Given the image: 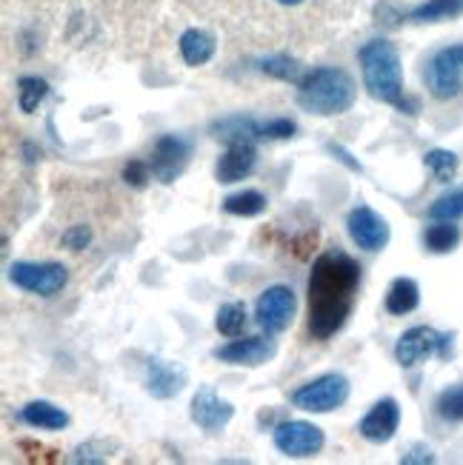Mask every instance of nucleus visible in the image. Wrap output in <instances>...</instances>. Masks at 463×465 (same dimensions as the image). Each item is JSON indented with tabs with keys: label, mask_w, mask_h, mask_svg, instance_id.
Wrapping results in <instances>:
<instances>
[{
	"label": "nucleus",
	"mask_w": 463,
	"mask_h": 465,
	"mask_svg": "<svg viewBox=\"0 0 463 465\" xmlns=\"http://www.w3.org/2000/svg\"><path fill=\"white\" fill-rule=\"evenodd\" d=\"M458 242H460V229L455 226V220H435L424 232V246L432 254H449L458 249Z\"/></svg>",
	"instance_id": "nucleus-21"
},
{
	"label": "nucleus",
	"mask_w": 463,
	"mask_h": 465,
	"mask_svg": "<svg viewBox=\"0 0 463 465\" xmlns=\"http://www.w3.org/2000/svg\"><path fill=\"white\" fill-rule=\"evenodd\" d=\"M212 134L217 140H224L226 146L232 143H244V140H264L260 137V120L249 117V114H229L224 120H215L212 124Z\"/></svg>",
	"instance_id": "nucleus-17"
},
{
	"label": "nucleus",
	"mask_w": 463,
	"mask_h": 465,
	"mask_svg": "<svg viewBox=\"0 0 463 465\" xmlns=\"http://www.w3.org/2000/svg\"><path fill=\"white\" fill-rule=\"evenodd\" d=\"M192 157V143L177 134H160L155 140V149H152V157H149V166H152V177L157 183H175L180 177V172L186 169Z\"/></svg>",
	"instance_id": "nucleus-10"
},
{
	"label": "nucleus",
	"mask_w": 463,
	"mask_h": 465,
	"mask_svg": "<svg viewBox=\"0 0 463 465\" xmlns=\"http://www.w3.org/2000/svg\"><path fill=\"white\" fill-rule=\"evenodd\" d=\"M463 15V0H427L415 9H409L407 20L412 24H438V20H449Z\"/></svg>",
	"instance_id": "nucleus-22"
},
{
	"label": "nucleus",
	"mask_w": 463,
	"mask_h": 465,
	"mask_svg": "<svg viewBox=\"0 0 463 465\" xmlns=\"http://www.w3.org/2000/svg\"><path fill=\"white\" fill-rule=\"evenodd\" d=\"M257 166V149L252 140H244V143H232L224 154H220L217 166H215V180L217 183H237L255 172Z\"/></svg>",
	"instance_id": "nucleus-16"
},
{
	"label": "nucleus",
	"mask_w": 463,
	"mask_h": 465,
	"mask_svg": "<svg viewBox=\"0 0 463 465\" xmlns=\"http://www.w3.org/2000/svg\"><path fill=\"white\" fill-rule=\"evenodd\" d=\"M329 152L332 154H337V160H340V163H344V166H349L352 172H364V166H360L357 163V160H352V154L344 149V146H337V143H329Z\"/></svg>",
	"instance_id": "nucleus-34"
},
{
	"label": "nucleus",
	"mask_w": 463,
	"mask_h": 465,
	"mask_svg": "<svg viewBox=\"0 0 463 465\" xmlns=\"http://www.w3.org/2000/svg\"><path fill=\"white\" fill-rule=\"evenodd\" d=\"M452 334H438L429 326H412L409 331L400 334L398 346H395V360L400 362L404 369L418 366L420 360H427L432 354L438 357H452Z\"/></svg>",
	"instance_id": "nucleus-7"
},
{
	"label": "nucleus",
	"mask_w": 463,
	"mask_h": 465,
	"mask_svg": "<svg viewBox=\"0 0 463 465\" xmlns=\"http://www.w3.org/2000/svg\"><path fill=\"white\" fill-rule=\"evenodd\" d=\"M297 300L289 286H269L255 302V320L267 334H280L292 326Z\"/></svg>",
	"instance_id": "nucleus-9"
},
{
	"label": "nucleus",
	"mask_w": 463,
	"mask_h": 465,
	"mask_svg": "<svg viewBox=\"0 0 463 465\" xmlns=\"http://www.w3.org/2000/svg\"><path fill=\"white\" fill-rule=\"evenodd\" d=\"M186 386V369L180 362L149 357L146 360V391L155 400H172Z\"/></svg>",
	"instance_id": "nucleus-15"
},
{
	"label": "nucleus",
	"mask_w": 463,
	"mask_h": 465,
	"mask_svg": "<svg viewBox=\"0 0 463 465\" xmlns=\"http://www.w3.org/2000/svg\"><path fill=\"white\" fill-rule=\"evenodd\" d=\"M277 4H284V6H297V4H304V0H277Z\"/></svg>",
	"instance_id": "nucleus-36"
},
{
	"label": "nucleus",
	"mask_w": 463,
	"mask_h": 465,
	"mask_svg": "<svg viewBox=\"0 0 463 465\" xmlns=\"http://www.w3.org/2000/svg\"><path fill=\"white\" fill-rule=\"evenodd\" d=\"M215 37L206 29H186L180 35V57L186 66H204L215 57Z\"/></svg>",
	"instance_id": "nucleus-19"
},
{
	"label": "nucleus",
	"mask_w": 463,
	"mask_h": 465,
	"mask_svg": "<svg viewBox=\"0 0 463 465\" xmlns=\"http://www.w3.org/2000/svg\"><path fill=\"white\" fill-rule=\"evenodd\" d=\"M424 84L435 100H455L463 92V44L444 46L429 57Z\"/></svg>",
	"instance_id": "nucleus-5"
},
{
	"label": "nucleus",
	"mask_w": 463,
	"mask_h": 465,
	"mask_svg": "<svg viewBox=\"0 0 463 465\" xmlns=\"http://www.w3.org/2000/svg\"><path fill=\"white\" fill-rule=\"evenodd\" d=\"M424 166L432 172V177L438 180V183H452L458 169H460V160L449 149H429L424 154Z\"/></svg>",
	"instance_id": "nucleus-26"
},
{
	"label": "nucleus",
	"mask_w": 463,
	"mask_h": 465,
	"mask_svg": "<svg viewBox=\"0 0 463 465\" xmlns=\"http://www.w3.org/2000/svg\"><path fill=\"white\" fill-rule=\"evenodd\" d=\"M297 124L289 117H272V120H260V137L264 140H289L295 137Z\"/></svg>",
	"instance_id": "nucleus-30"
},
{
	"label": "nucleus",
	"mask_w": 463,
	"mask_h": 465,
	"mask_svg": "<svg viewBox=\"0 0 463 465\" xmlns=\"http://www.w3.org/2000/svg\"><path fill=\"white\" fill-rule=\"evenodd\" d=\"M9 280L20 292L37 294V297H55L66 289L69 272L64 262H29L17 260L9 266Z\"/></svg>",
	"instance_id": "nucleus-6"
},
{
	"label": "nucleus",
	"mask_w": 463,
	"mask_h": 465,
	"mask_svg": "<svg viewBox=\"0 0 463 465\" xmlns=\"http://www.w3.org/2000/svg\"><path fill=\"white\" fill-rule=\"evenodd\" d=\"M20 420L32 429H44V431H60L69 426V414L64 409H57L49 400H32L20 409Z\"/></svg>",
	"instance_id": "nucleus-18"
},
{
	"label": "nucleus",
	"mask_w": 463,
	"mask_h": 465,
	"mask_svg": "<svg viewBox=\"0 0 463 465\" xmlns=\"http://www.w3.org/2000/svg\"><path fill=\"white\" fill-rule=\"evenodd\" d=\"M92 229L89 226H69L64 232V237H60V246L69 249V252H84L92 246Z\"/></svg>",
	"instance_id": "nucleus-31"
},
{
	"label": "nucleus",
	"mask_w": 463,
	"mask_h": 465,
	"mask_svg": "<svg viewBox=\"0 0 463 465\" xmlns=\"http://www.w3.org/2000/svg\"><path fill=\"white\" fill-rule=\"evenodd\" d=\"M357 86L355 80L337 66H320L300 77L297 104L317 117H335L355 106Z\"/></svg>",
	"instance_id": "nucleus-3"
},
{
	"label": "nucleus",
	"mask_w": 463,
	"mask_h": 465,
	"mask_svg": "<svg viewBox=\"0 0 463 465\" xmlns=\"http://www.w3.org/2000/svg\"><path fill=\"white\" fill-rule=\"evenodd\" d=\"M400 426V406L395 397H384L377 400L375 406L367 411V417L357 422V434L375 442V446H384V442H389L395 437Z\"/></svg>",
	"instance_id": "nucleus-14"
},
{
	"label": "nucleus",
	"mask_w": 463,
	"mask_h": 465,
	"mask_svg": "<svg viewBox=\"0 0 463 465\" xmlns=\"http://www.w3.org/2000/svg\"><path fill=\"white\" fill-rule=\"evenodd\" d=\"M349 380L344 374H320L317 380L307 382L292 391V406L307 411V414H329L335 409H340L349 400Z\"/></svg>",
	"instance_id": "nucleus-4"
},
{
	"label": "nucleus",
	"mask_w": 463,
	"mask_h": 465,
	"mask_svg": "<svg viewBox=\"0 0 463 465\" xmlns=\"http://www.w3.org/2000/svg\"><path fill=\"white\" fill-rule=\"evenodd\" d=\"M269 206V200L264 192L257 189H244V192H235L224 200V212L226 214H235V217H257L264 214Z\"/></svg>",
	"instance_id": "nucleus-23"
},
{
	"label": "nucleus",
	"mask_w": 463,
	"mask_h": 465,
	"mask_svg": "<svg viewBox=\"0 0 463 465\" xmlns=\"http://www.w3.org/2000/svg\"><path fill=\"white\" fill-rule=\"evenodd\" d=\"M418 306H420V286H418V282L412 277L392 280L387 300H384V309L392 317H404V314H412Z\"/></svg>",
	"instance_id": "nucleus-20"
},
{
	"label": "nucleus",
	"mask_w": 463,
	"mask_h": 465,
	"mask_svg": "<svg viewBox=\"0 0 463 465\" xmlns=\"http://www.w3.org/2000/svg\"><path fill=\"white\" fill-rule=\"evenodd\" d=\"M347 229H349V237L355 240V246L364 249V252H372V254L384 252L389 237H392L389 223L369 206L352 209L349 217H347Z\"/></svg>",
	"instance_id": "nucleus-12"
},
{
	"label": "nucleus",
	"mask_w": 463,
	"mask_h": 465,
	"mask_svg": "<svg viewBox=\"0 0 463 465\" xmlns=\"http://www.w3.org/2000/svg\"><path fill=\"white\" fill-rule=\"evenodd\" d=\"M275 440V449L284 454V457H295V460H307V457H315L324 451L327 446V437L317 426L307 420H287L280 422L272 434Z\"/></svg>",
	"instance_id": "nucleus-8"
},
{
	"label": "nucleus",
	"mask_w": 463,
	"mask_h": 465,
	"mask_svg": "<svg viewBox=\"0 0 463 465\" xmlns=\"http://www.w3.org/2000/svg\"><path fill=\"white\" fill-rule=\"evenodd\" d=\"M435 411H438L440 420H447V422H463V382L449 386V389H444L438 394Z\"/></svg>",
	"instance_id": "nucleus-28"
},
{
	"label": "nucleus",
	"mask_w": 463,
	"mask_h": 465,
	"mask_svg": "<svg viewBox=\"0 0 463 465\" xmlns=\"http://www.w3.org/2000/svg\"><path fill=\"white\" fill-rule=\"evenodd\" d=\"M427 214H429V220H460L463 217V186L449 194H440Z\"/></svg>",
	"instance_id": "nucleus-29"
},
{
	"label": "nucleus",
	"mask_w": 463,
	"mask_h": 465,
	"mask_svg": "<svg viewBox=\"0 0 463 465\" xmlns=\"http://www.w3.org/2000/svg\"><path fill=\"white\" fill-rule=\"evenodd\" d=\"M24 160L26 163H35V160H40V149L35 143H24Z\"/></svg>",
	"instance_id": "nucleus-35"
},
{
	"label": "nucleus",
	"mask_w": 463,
	"mask_h": 465,
	"mask_svg": "<svg viewBox=\"0 0 463 465\" xmlns=\"http://www.w3.org/2000/svg\"><path fill=\"white\" fill-rule=\"evenodd\" d=\"M46 94H49V84H46L44 77L24 74V77L17 80V106H20V112L32 114L46 100Z\"/></svg>",
	"instance_id": "nucleus-25"
},
{
	"label": "nucleus",
	"mask_w": 463,
	"mask_h": 465,
	"mask_svg": "<svg viewBox=\"0 0 463 465\" xmlns=\"http://www.w3.org/2000/svg\"><path fill=\"white\" fill-rule=\"evenodd\" d=\"M247 322H249V314H247V306L240 300L224 302L215 314V329L224 337H240L247 329Z\"/></svg>",
	"instance_id": "nucleus-24"
},
{
	"label": "nucleus",
	"mask_w": 463,
	"mask_h": 465,
	"mask_svg": "<svg viewBox=\"0 0 463 465\" xmlns=\"http://www.w3.org/2000/svg\"><path fill=\"white\" fill-rule=\"evenodd\" d=\"M357 57L360 72H364V86L375 100L389 104L407 114H418V100L407 97L404 89V66H400V54L395 44H389V40H369Z\"/></svg>",
	"instance_id": "nucleus-2"
},
{
	"label": "nucleus",
	"mask_w": 463,
	"mask_h": 465,
	"mask_svg": "<svg viewBox=\"0 0 463 465\" xmlns=\"http://www.w3.org/2000/svg\"><path fill=\"white\" fill-rule=\"evenodd\" d=\"M277 346L269 337H244V340H232L226 346H220L212 351L215 360L229 362V366H247V369H257L269 362L275 357Z\"/></svg>",
	"instance_id": "nucleus-13"
},
{
	"label": "nucleus",
	"mask_w": 463,
	"mask_h": 465,
	"mask_svg": "<svg viewBox=\"0 0 463 465\" xmlns=\"http://www.w3.org/2000/svg\"><path fill=\"white\" fill-rule=\"evenodd\" d=\"M149 177H152V166L146 163V160H129V163L124 166V180L132 189H146Z\"/></svg>",
	"instance_id": "nucleus-32"
},
{
	"label": "nucleus",
	"mask_w": 463,
	"mask_h": 465,
	"mask_svg": "<svg viewBox=\"0 0 463 465\" xmlns=\"http://www.w3.org/2000/svg\"><path fill=\"white\" fill-rule=\"evenodd\" d=\"M360 286V266L344 252H327L309 274V334L329 340L347 326Z\"/></svg>",
	"instance_id": "nucleus-1"
},
{
	"label": "nucleus",
	"mask_w": 463,
	"mask_h": 465,
	"mask_svg": "<svg viewBox=\"0 0 463 465\" xmlns=\"http://www.w3.org/2000/svg\"><path fill=\"white\" fill-rule=\"evenodd\" d=\"M404 465H432L435 462V451L427 446H412L404 457H400Z\"/></svg>",
	"instance_id": "nucleus-33"
},
{
	"label": "nucleus",
	"mask_w": 463,
	"mask_h": 465,
	"mask_svg": "<svg viewBox=\"0 0 463 465\" xmlns=\"http://www.w3.org/2000/svg\"><path fill=\"white\" fill-rule=\"evenodd\" d=\"M189 417H192V422L197 429H204L206 434H217L232 422L235 406L220 397L212 386H200L197 394L192 397Z\"/></svg>",
	"instance_id": "nucleus-11"
},
{
	"label": "nucleus",
	"mask_w": 463,
	"mask_h": 465,
	"mask_svg": "<svg viewBox=\"0 0 463 465\" xmlns=\"http://www.w3.org/2000/svg\"><path fill=\"white\" fill-rule=\"evenodd\" d=\"M260 72L264 74H269V77H275V80H284V84H300V64L297 60H292V57H287V54H272V57H264L260 60Z\"/></svg>",
	"instance_id": "nucleus-27"
}]
</instances>
